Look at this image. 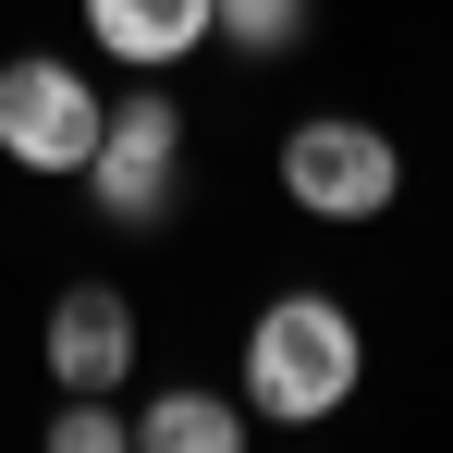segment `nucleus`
I'll use <instances>...</instances> for the list:
<instances>
[{
    "label": "nucleus",
    "instance_id": "nucleus-7",
    "mask_svg": "<svg viewBox=\"0 0 453 453\" xmlns=\"http://www.w3.org/2000/svg\"><path fill=\"white\" fill-rule=\"evenodd\" d=\"M245 441V404H221V392H159V404H135V453H233Z\"/></svg>",
    "mask_w": 453,
    "mask_h": 453
},
{
    "label": "nucleus",
    "instance_id": "nucleus-9",
    "mask_svg": "<svg viewBox=\"0 0 453 453\" xmlns=\"http://www.w3.org/2000/svg\"><path fill=\"white\" fill-rule=\"evenodd\" d=\"M123 441H135L123 392H62V417H50V453H123Z\"/></svg>",
    "mask_w": 453,
    "mask_h": 453
},
{
    "label": "nucleus",
    "instance_id": "nucleus-4",
    "mask_svg": "<svg viewBox=\"0 0 453 453\" xmlns=\"http://www.w3.org/2000/svg\"><path fill=\"white\" fill-rule=\"evenodd\" d=\"M98 123H111V98H98L74 62H50V50L0 62V159H25V172H86Z\"/></svg>",
    "mask_w": 453,
    "mask_h": 453
},
{
    "label": "nucleus",
    "instance_id": "nucleus-8",
    "mask_svg": "<svg viewBox=\"0 0 453 453\" xmlns=\"http://www.w3.org/2000/svg\"><path fill=\"white\" fill-rule=\"evenodd\" d=\"M306 25H319V0H221V12H209V37H233L245 62H282V50H306Z\"/></svg>",
    "mask_w": 453,
    "mask_h": 453
},
{
    "label": "nucleus",
    "instance_id": "nucleus-3",
    "mask_svg": "<svg viewBox=\"0 0 453 453\" xmlns=\"http://www.w3.org/2000/svg\"><path fill=\"white\" fill-rule=\"evenodd\" d=\"M282 196H295L306 221H380V209L404 196V159H392V135H380V123L319 111V123H295V135H282Z\"/></svg>",
    "mask_w": 453,
    "mask_h": 453
},
{
    "label": "nucleus",
    "instance_id": "nucleus-5",
    "mask_svg": "<svg viewBox=\"0 0 453 453\" xmlns=\"http://www.w3.org/2000/svg\"><path fill=\"white\" fill-rule=\"evenodd\" d=\"M50 380L62 392H123L135 380V295L123 282H62V306H50Z\"/></svg>",
    "mask_w": 453,
    "mask_h": 453
},
{
    "label": "nucleus",
    "instance_id": "nucleus-1",
    "mask_svg": "<svg viewBox=\"0 0 453 453\" xmlns=\"http://www.w3.org/2000/svg\"><path fill=\"white\" fill-rule=\"evenodd\" d=\"M368 380V343H356V306L343 295H270L257 331H245V417L270 429H319L343 417Z\"/></svg>",
    "mask_w": 453,
    "mask_h": 453
},
{
    "label": "nucleus",
    "instance_id": "nucleus-2",
    "mask_svg": "<svg viewBox=\"0 0 453 453\" xmlns=\"http://www.w3.org/2000/svg\"><path fill=\"white\" fill-rule=\"evenodd\" d=\"M172 172H184V111L159 86H123L111 123H98V148H86V196L123 233H159L172 221Z\"/></svg>",
    "mask_w": 453,
    "mask_h": 453
},
{
    "label": "nucleus",
    "instance_id": "nucleus-6",
    "mask_svg": "<svg viewBox=\"0 0 453 453\" xmlns=\"http://www.w3.org/2000/svg\"><path fill=\"white\" fill-rule=\"evenodd\" d=\"M209 12H221V0H86V37H98L123 74H159V62L209 50Z\"/></svg>",
    "mask_w": 453,
    "mask_h": 453
}]
</instances>
